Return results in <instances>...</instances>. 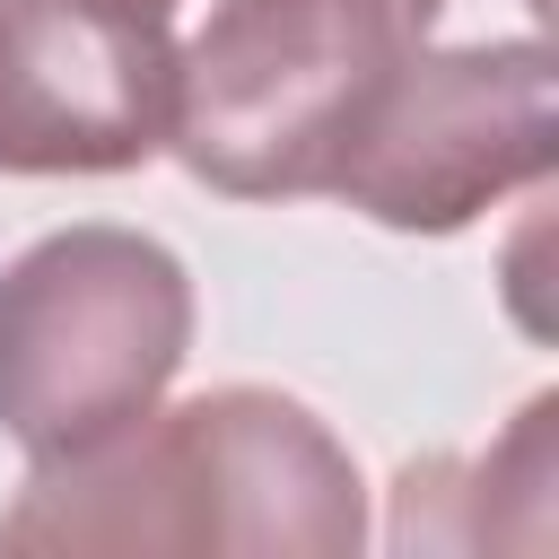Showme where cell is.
Listing matches in <instances>:
<instances>
[{"label": "cell", "mask_w": 559, "mask_h": 559, "mask_svg": "<svg viewBox=\"0 0 559 559\" xmlns=\"http://www.w3.org/2000/svg\"><path fill=\"white\" fill-rule=\"evenodd\" d=\"M367 542V480L349 445L288 393L218 384L148 411L79 463H35L26 498L0 515V550L61 559H349Z\"/></svg>", "instance_id": "6da1fadb"}, {"label": "cell", "mask_w": 559, "mask_h": 559, "mask_svg": "<svg viewBox=\"0 0 559 559\" xmlns=\"http://www.w3.org/2000/svg\"><path fill=\"white\" fill-rule=\"evenodd\" d=\"M445 0H210L175 52V157L236 201L323 192Z\"/></svg>", "instance_id": "7a4b0ae2"}, {"label": "cell", "mask_w": 559, "mask_h": 559, "mask_svg": "<svg viewBox=\"0 0 559 559\" xmlns=\"http://www.w3.org/2000/svg\"><path fill=\"white\" fill-rule=\"evenodd\" d=\"M192 349V280L157 236L61 227L0 271V428L79 463L140 428Z\"/></svg>", "instance_id": "3957f363"}, {"label": "cell", "mask_w": 559, "mask_h": 559, "mask_svg": "<svg viewBox=\"0 0 559 559\" xmlns=\"http://www.w3.org/2000/svg\"><path fill=\"white\" fill-rule=\"evenodd\" d=\"M542 175H550V52L515 35L454 52L419 44L349 131L323 192L376 227L454 236Z\"/></svg>", "instance_id": "277c9868"}, {"label": "cell", "mask_w": 559, "mask_h": 559, "mask_svg": "<svg viewBox=\"0 0 559 559\" xmlns=\"http://www.w3.org/2000/svg\"><path fill=\"white\" fill-rule=\"evenodd\" d=\"M175 35L131 0H0V175H122L166 148Z\"/></svg>", "instance_id": "5b68a950"}, {"label": "cell", "mask_w": 559, "mask_h": 559, "mask_svg": "<svg viewBox=\"0 0 559 559\" xmlns=\"http://www.w3.org/2000/svg\"><path fill=\"white\" fill-rule=\"evenodd\" d=\"M131 9H157V17H166V9H175V0H131Z\"/></svg>", "instance_id": "8992f818"}]
</instances>
